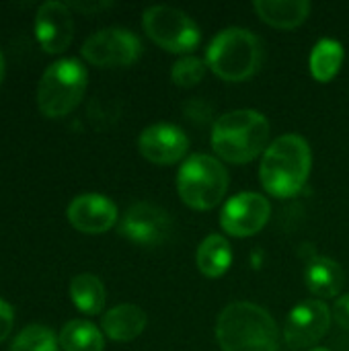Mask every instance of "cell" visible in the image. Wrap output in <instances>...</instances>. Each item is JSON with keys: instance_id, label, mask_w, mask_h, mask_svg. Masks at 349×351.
I'll use <instances>...</instances> for the list:
<instances>
[{"instance_id": "6da1fadb", "label": "cell", "mask_w": 349, "mask_h": 351, "mask_svg": "<svg viewBox=\"0 0 349 351\" xmlns=\"http://www.w3.org/2000/svg\"><path fill=\"white\" fill-rule=\"evenodd\" d=\"M222 351H278L280 331L274 317L251 302L228 304L216 321Z\"/></svg>"}, {"instance_id": "7a4b0ae2", "label": "cell", "mask_w": 349, "mask_h": 351, "mask_svg": "<svg viewBox=\"0 0 349 351\" xmlns=\"http://www.w3.org/2000/svg\"><path fill=\"white\" fill-rule=\"evenodd\" d=\"M311 148L302 136L286 134L278 138L263 154L259 179L265 191L286 199L296 195L311 175Z\"/></svg>"}, {"instance_id": "3957f363", "label": "cell", "mask_w": 349, "mask_h": 351, "mask_svg": "<svg viewBox=\"0 0 349 351\" xmlns=\"http://www.w3.org/2000/svg\"><path fill=\"white\" fill-rule=\"evenodd\" d=\"M269 121L253 109H239L218 117L212 130V146L216 154L232 165L255 160L267 144Z\"/></svg>"}, {"instance_id": "277c9868", "label": "cell", "mask_w": 349, "mask_h": 351, "mask_svg": "<svg viewBox=\"0 0 349 351\" xmlns=\"http://www.w3.org/2000/svg\"><path fill=\"white\" fill-rule=\"evenodd\" d=\"M263 60L261 39L241 27H228L220 31L206 51L208 68L226 82H241L251 78Z\"/></svg>"}, {"instance_id": "5b68a950", "label": "cell", "mask_w": 349, "mask_h": 351, "mask_svg": "<svg viewBox=\"0 0 349 351\" xmlns=\"http://www.w3.org/2000/svg\"><path fill=\"white\" fill-rule=\"evenodd\" d=\"M86 68L74 58H62L47 66L37 86V107L45 117H64L80 103L86 90Z\"/></svg>"}, {"instance_id": "8992f818", "label": "cell", "mask_w": 349, "mask_h": 351, "mask_svg": "<svg viewBox=\"0 0 349 351\" xmlns=\"http://www.w3.org/2000/svg\"><path fill=\"white\" fill-rule=\"evenodd\" d=\"M228 189V173L220 160L208 154L189 156L177 173V191L191 210L216 208Z\"/></svg>"}, {"instance_id": "52a82bcc", "label": "cell", "mask_w": 349, "mask_h": 351, "mask_svg": "<svg viewBox=\"0 0 349 351\" xmlns=\"http://www.w3.org/2000/svg\"><path fill=\"white\" fill-rule=\"evenodd\" d=\"M146 35L171 53H185L200 43V27L195 21L173 6H152L142 19Z\"/></svg>"}, {"instance_id": "ba28073f", "label": "cell", "mask_w": 349, "mask_h": 351, "mask_svg": "<svg viewBox=\"0 0 349 351\" xmlns=\"http://www.w3.org/2000/svg\"><path fill=\"white\" fill-rule=\"evenodd\" d=\"M82 56L93 66L101 68H115V66H130L142 56V43L138 35L121 27H107L82 43Z\"/></svg>"}, {"instance_id": "9c48e42d", "label": "cell", "mask_w": 349, "mask_h": 351, "mask_svg": "<svg viewBox=\"0 0 349 351\" xmlns=\"http://www.w3.org/2000/svg\"><path fill=\"white\" fill-rule=\"evenodd\" d=\"M173 232V220L156 204L138 202L125 210L119 220V234L140 247L163 245Z\"/></svg>"}, {"instance_id": "30bf717a", "label": "cell", "mask_w": 349, "mask_h": 351, "mask_svg": "<svg viewBox=\"0 0 349 351\" xmlns=\"http://www.w3.org/2000/svg\"><path fill=\"white\" fill-rule=\"evenodd\" d=\"M272 214L269 202L261 193L243 191L230 197L220 214V226L237 239H247L263 230Z\"/></svg>"}, {"instance_id": "8fae6325", "label": "cell", "mask_w": 349, "mask_h": 351, "mask_svg": "<svg viewBox=\"0 0 349 351\" xmlns=\"http://www.w3.org/2000/svg\"><path fill=\"white\" fill-rule=\"evenodd\" d=\"M331 325V311L323 300H306L294 306L284 325V339L292 350L317 346Z\"/></svg>"}, {"instance_id": "7c38bea8", "label": "cell", "mask_w": 349, "mask_h": 351, "mask_svg": "<svg viewBox=\"0 0 349 351\" xmlns=\"http://www.w3.org/2000/svg\"><path fill=\"white\" fill-rule=\"evenodd\" d=\"M35 35L47 53L64 51L74 37V19L64 2H43L35 16Z\"/></svg>"}, {"instance_id": "4fadbf2b", "label": "cell", "mask_w": 349, "mask_h": 351, "mask_svg": "<svg viewBox=\"0 0 349 351\" xmlns=\"http://www.w3.org/2000/svg\"><path fill=\"white\" fill-rule=\"evenodd\" d=\"M138 148L142 156L154 165H175L185 156L189 140L185 132L173 123H154L140 134Z\"/></svg>"}, {"instance_id": "5bb4252c", "label": "cell", "mask_w": 349, "mask_h": 351, "mask_svg": "<svg viewBox=\"0 0 349 351\" xmlns=\"http://www.w3.org/2000/svg\"><path fill=\"white\" fill-rule=\"evenodd\" d=\"M68 220L84 234H103L117 222V208L101 193H82L70 202Z\"/></svg>"}, {"instance_id": "9a60e30c", "label": "cell", "mask_w": 349, "mask_h": 351, "mask_svg": "<svg viewBox=\"0 0 349 351\" xmlns=\"http://www.w3.org/2000/svg\"><path fill=\"white\" fill-rule=\"evenodd\" d=\"M146 313L140 306L134 304H119L111 311H107L103 315L101 327L105 331V335L113 341H132L136 339L144 327H146Z\"/></svg>"}, {"instance_id": "2e32d148", "label": "cell", "mask_w": 349, "mask_h": 351, "mask_svg": "<svg viewBox=\"0 0 349 351\" xmlns=\"http://www.w3.org/2000/svg\"><path fill=\"white\" fill-rule=\"evenodd\" d=\"M255 10L259 19L276 29H296L311 12L306 0H257Z\"/></svg>"}, {"instance_id": "e0dca14e", "label": "cell", "mask_w": 349, "mask_h": 351, "mask_svg": "<svg viewBox=\"0 0 349 351\" xmlns=\"http://www.w3.org/2000/svg\"><path fill=\"white\" fill-rule=\"evenodd\" d=\"M306 286L319 298H335L346 282L344 269L335 259L315 257L306 267Z\"/></svg>"}, {"instance_id": "ac0fdd59", "label": "cell", "mask_w": 349, "mask_h": 351, "mask_svg": "<svg viewBox=\"0 0 349 351\" xmlns=\"http://www.w3.org/2000/svg\"><path fill=\"white\" fill-rule=\"evenodd\" d=\"M230 261H232V251H230V245L224 237L220 234H210L200 247H197V253H195V263H197V269L206 276V278H220L228 271L230 267Z\"/></svg>"}, {"instance_id": "d6986e66", "label": "cell", "mask_w": 349, "mask_h": 351, "mask_svg": "<svg viewBox=\"0 0 349 351\" xmlns=\"http://www.w3.org/2000/svg\"><path fill=\"white\" fill-rule=\"evenodd\" d=\"M70 298L84 315H99L105 306V286L93 274H80L70 282Z\"/></svg>"}, {"instance_id": "ffe728a7", "label": "cell", "mask_w": 349, "mask_h": 351, "mask_svg": "<svg viewBox=\"0 0 349 351\" xmlns=\"http://www.w3.org/2000/svg\"><path fill=\"white\" fill-rule=\"evenodd\" d=\"M60 348L64 351H103V333L88 321H70L60 331Z\"/></svg>"}, {"instance_id": "44dd1931", "label": "cell", "mask_w": 349, "mask_h": 351, "mask_svg": "<svg viewBox=\"0 0 349 351\" xmlns=\"http://www.w3.org/2000/svg\"><path fill=\"white\" fill-rule=\"evenodd\" d=\"M311 74L319 82H329L335 78L344 64V47L335 39H321L311 51Z\"/></svg>"}, {"instance_id": "7402d4cb", "label": "cell", "mask_w": 349, "mask_h": 351, "mask_svg": "<svg viewBox=\"0 0 349 351\" xmlns=\"http://www.w3.org/2000/svg\"><path fill=\"white\" fill-rule=\"evenodd\" d=\"M60 337L45 325L25 327L12 341L10 351H58Z\"/></svg>"}, {"instance_id": "603a6c76", "label": "cell", "mask_w": 349, "mask_h": 351, "mask_svg": "<svg viewBox=\"0 0 349 351\" xmlns=\"http://www.w3.org/2000/svg\"><path fill=\"white\" fill-rule=\"evenodd\" d=\"M206 60H200L195 56H185L181 60H177L173 64V70H171V78L177 86L181 88H191L195 86L197 82L204 80L206 76Z\"/></svg>"}, {"instance_id": "cb8c5ba5", "label": "cell", "mask_w": 349, "mask_h": 351, "mask_svg": "<svg viewBox=\"0 0 349 351\" xmlns=\"http://www.w3.org/2000/svg\"><path fill=\"white\" fill-rule=\"evenodd\" d=\"M12 323H14V315H12V306L8 302H4L0 298V343L10 335V329H12Z\"/></svg>"}, {"instance_id": "d4e9b609", "label": "cell", "mask_w": 349, "mask_h": 351, "mask_svg": "<svg viewBox=\"0 0 349 351\" xmlns=\"http://www.w3.org/2000/svg\"><path fill=\"white\" fill-rule=\"evenodd\" d=\"M333 319L337 321V325L341 329L349 331V294L341 296L335 300V306H333Z\"/></svg>"}, {"instance_id": "484cf974", "label": "cell", "mask_w": 349, "mask_h": 351, "mask_svg": "<svg viewBox=\"0 0 349 351\" xmlns=\"http://www.w3.org/2000/svg\"><path fill=\"white\" fill-rule=\"evenodd\" d=\"M4 78V58H2V51H0V82Z\"/></svg>"}, {"instance_id": "4316f807", "label": "cell", "mask_w": 349, "mask_h": 351, "mask_svg": "<svg viewBox=\"0 0 349 351\" xmlns=\"http://www.w3.org/2000/svg\"><path fill=\"white\" fill-rule=\"evenodd\" d=\"M313 351H331V350H325V348H315Z\"/></svg>"}]
</instances>
